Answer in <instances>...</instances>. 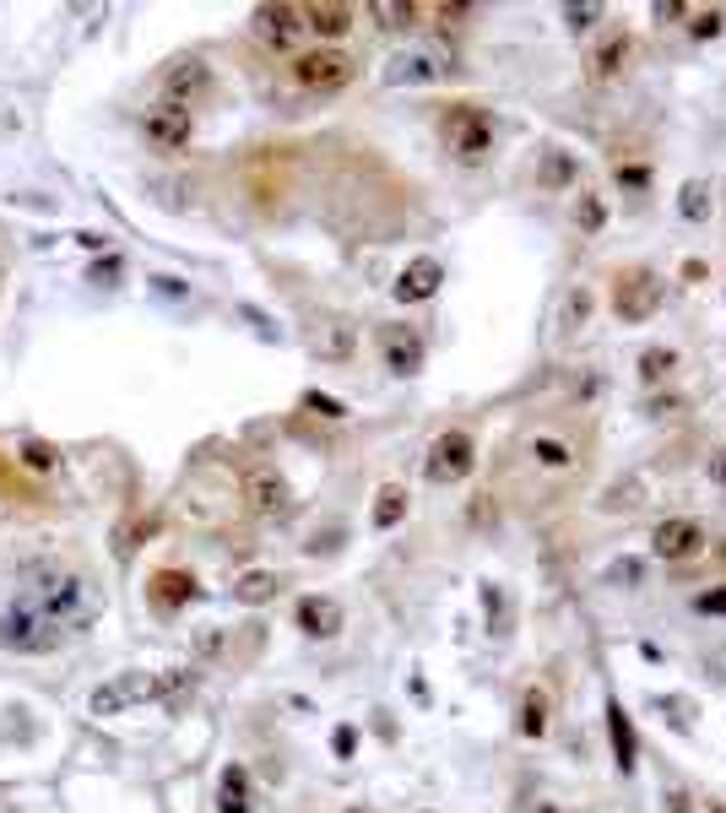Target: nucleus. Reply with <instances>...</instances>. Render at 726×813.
I'll return each instance as SVG.
<instances>
[{
  "label": "nucleus",
  "mask_w": 726,
  "mask_h": 813,
  "mask_svg": "<svg viewBox=\"0 0 726 813\" xmlns=\"http://www.w3.org/2000/svg\"><path fill=\"white\" fill-rule=\"evenodd\" d=\"M104 608L98 586L66 565H22V586L11 608L0 613V646L6 650H49L66 635L87 629Z\"/></svg>",
  "instance_id": "obj_1"
},
{
  "label": "nucleus",
  "mask_w": 726,
  "mask_h": 813,
  "mask_svg": "<svg viewBox=\"0 0 726 813\" xmlns=\"http://www.w3.org/2000/svg\"><path fill=\"white\" fill-rule=\"evenodd\" d=\"M493 136H499V125H493V115L478 109V104H450V109H444L440 141H444V153L461 163V168H478V163H488V153H493Z\"/></svg>",
  "instance_id": "obj_2"
},
{
  "label": "nucleus",
  "mask_w": 726,
  "mask_h": 813,
  "mask_svg": "<svg viewBox=\"0 0 726 813\" xmlns=\"http://www.w3.org/2000/svg\"><path fill=\"white\" fill-rule=\"evenodd\" d=\"M472 467H478V445H472V434H461V429H444L440 440L429 445V456H423V478L434 488L467 483Z\"/></svg>",
  "instance_id": "obj_3"
},
{
  "label": "nucleus",
  "mask_w": 726,
  "mask_h": 813,
  "mask_svg": "<svg viewBox=\"0 0 726 813\" xmlns=\"http://www.w3.org/2000/svg\"><path fill=\"white\" fill-rule=\"evenodd\" d=\"M287 71H293V81H298L304 92H336V87L353 81V55H342V49L321 43V49H304Z\"/></svg>",
  "instance_id": "obj_4"
},
{
  "label": "nucleus",
  "mask_w": 726,
  "mask_h": 813,
  "mask_svg": "<svg viewBox=\"0 0 726 813\" xmlns=\"http://www.w3.org/2000/svg\"><path fill=\"white\" fill-rule=\"evenodd\" d=\"M168 689L163 678H153V673H120V678H109V684H98V689L87 694V716H120L125 705H141V699H158V694Z\"/></svg>",
  "instance_id": "obj_5"
},
{
  "label": "nucleus",
  "mask_w": 726,
  "mask_h": 813,
  "mask_svg": "<svg viewBox=\"0 0 726 813\" xmlns=\"http://www.w3.org/2000/svg\"><path fill=\"white\" fill-rule=\"evenodd\" d=\"M661 310V277L656 272H629V277H618V287H612V315L624 325H640V321H650Z\"/></svg>",
  "instance_id": "obj_6"
},
{
  "label": "nucleus",
  "mask_w": 726,
  "mask_h": 813,
  "mask_svg": "<svg viewBox=\"0 0 726 813\" xmlns=\"http://www.w3.org/2000/svg\"><path fill=\"white\" fill-rule=\"evenodd\" d=\"M699 548H705V527H699V521H688V516H673V521H661V527L650 531V554H656V559H667V565L694 559Z\"/></svg>",
  "instance_id": "obj_7"
},
{
  "label": "nucleus",
  "mask_w": 726,
  "mask_h": 813,
  "mask_svg": "<svg viewBox=\"0 0 726 813\" xmlns=\"http://www.w3.org/2000/svg\"><path fill=\"white\" fill-rule=\"evenodd\" d=\"M206 87H212V71H206L202 60H179V66L163 71V104L196 109V98H206Z\"/></svg>",
  "instance_id": "obj_8"
},
{
  "label": "nucleus",
  "mask_w": 726,
  "mask_h": 813,
  "mask_svg": "<svg viewBox=\"0 0 726 813\" xmlns=\"http://www.w3.org/2000/svg\"><path fill=\"white\" fill-rule=\"evenodd\" d=\"M141 130H147V141H153L158 153H174V147H185V141H190V109L153 104V109L141 115Z\"/></svg>",
  "instance_id": "obj_9"
},
{
  "label": "nucleus",
  "mask_w": 726,
  "mask_h": 813,
  "mask_svg": "<svg viewBox=\"0 0 726 813\" xmlns=\"http://www.w3.org/2000/svg\"><path fill=\"white\" fill-rule=\"evenodd\" d=\"M444 77V60L434 49H402V55H391V66H385V81L391 87H429V81Z\"/></svg>",
  "instance_id": "obj_10"
},
{
  "label": "nucleus",
  "mask_w": 726,
  "mask_h": 813,
  "mask_svg": "<svg viewBox=\"0 0 726 813\" xmlns=\"http://www.w3.org/2000/svg\"><path fill=\"white\" fill-rule=\"evenodd\" d=\"M255 33L277 49H293L304 39V6H255Z\"/></svg>",
  "instance_id": "obj_11"
},
{
  "label": "nucleus",
  "mask_w": 726,
  "mask_h": 813,
  "mask_svg": "<svg viewBox=\"0 0 726 813\" xmlns=\"http://www.w3.org/2000/svg\"><path fill=\"white\" fill-rule=\"evenodd\" d=\"M380 353H385L391 374H418L423 369V336L412 325H385L380 331Z\"/></svg>",
  "instance_id": "obj_12"
},
{
  "label": "nucleus",
  "mask_w": 726,
  "mask_h": 813,
  "mask_svg": "<svg viewBox=\"0 0 726 813\" xmlns=\"http://www.w3.org/2000/svg\"><path fill=\"white\" fill-rule=\"evenodd\" d=\"M440 283H444V266L434 261V255H418V261H406L402 266V277H396V298L402 304H423V298H434L440 293Z\"/></svg>",
  "instance_id": "obj_13"
},
{
  "label": "nucleus",
  "mask_w": 726,
  "mask_h": 813,
  "mask_svg": "<svg viewBox=\"0 0 726 813\" xmlns=\"http://www.w3.org/2000/svg\"><path fill=\"white\" fill-rule=\"evenodd\" d=\"M244 499H249V510H255V516H287V505H293V493H287V483H283V472H272V467L249 472V483H244Z\"/></svg>",
  "instance_id": "obj_14"
},
{
  "label": "nucleus",
  "mask_w": 726,
  "mask_h": 813,
  "mask_svg": "<svg viewBox=\"0 0 726 813\" xmlns=\"http://www.w3.org/2000/svg\"><path fill=\"white\" fill-rule=\"evenodd\" d=\"M310 347H315V359H331V364H342V359H353V353H359V331H353V321L331 315V321L315 325Z\"/></svg>",
  "instance_id": "obj_15"
},
{
  "label": "nucleus",
  "mask_w": 726,
  "mask_h": 813,
  "mask_svg": "<svg viewBox=\"0 0 726 813\" xmlns=\"http://www.w3.org/2000/svg\"><path fill=\"white\" fill-rule=\"evenodd\" d=\"M185 603H196V580L185 569H158L153 575V608L168 613V608H185Z\"/></svg>",
  "instance_id": "obj_16"
},
{
  "label": "nucleus",
  "mask_w": 726,
  "mask_h": 813,
  "mask_svg": "<svg viewBox=\"0 0 726 813\" xmlns=\"http://www.w3.org/2000/svg\"><path fill=\"white\" fill-rule=\"evenodd\" d=\"M298 629L315 635V640H331V635L342 629V608H336L331 597H304V603H298Z\"/></svg>",
  "instance_id": "obj_17"
},
{
  "label": "nucleus",
  "mask_w": 726,
  "mask_h": 813,
  "mask_svg": "<svg viewBox=\"0 0 726 813\" xmlns=\"http://www.w3.org/2000/svg\"><path fill=\"white\" fill-rule=\"evenodd\" d=\"M516 727H521V737H531V743L548 737V727H553V699H548V689L531 684V689L521 694V722H516Z\"/></svg>",
  "instance_id": "obj_18"
},
{
  "label": "nucleus",
  "mask_w": 726,
  "mask_h": 813,
  "mask_svg": "<svg viewBox=\"0 0 726 813\" xmlns=\"http://www.w3.org/2000/svg\"><path fill=\"white\" fill-rule=\"evenodd\" d=\"M347 28H353V6H304V33L342 39Z\"/></svg>",
  "instance_id": "obj_19"
},
{
  "label": "nucleus",
  "mask_w": 726,
  "mask_h": 813,
  "mask_svg": "<svg viewBox=\"0 0 726 813\" xmlns=\"http://www.w3.org/2000/svg\"><path fill=\"white\" fill-rule=\"evenodd\" d=\"M607 732H612V760L618 771H635V727H629V711L612 699L607 705Z\"/></svg>",
  "instance_id": "obj_20"
},
{
  "label": "nucleus",
  "mask_w": 726,
  "mask_h": 813,
  "mask_svg": "<svg viewBox=\"0 0 726 813\" xmlns=\"http://www.w3.org/2000/svg\"><path fill=\"white\" fill-rule=\"evenodd\" d=\"M217 813H249V775L239 765H228L217 781Z\"/></svg>",
  "instance_id": "obj_21"
},
{
  "label": "nucleus",
  "mask_w": 726,
  "mask_h": 813,
  "mask_svg": "<svg viewBox=\"0 0 726 813\" xmlns=\"http://www.w3.org/2000/svg\"><path fill=\"white\" fill-rule=\"evenodd\" d=\"M629 49H635V43H629V33H612V39L597 49V60H591V77H597V81H612L618 71H624V66H629Z\"/></svg>",
  "instance_id": "obj_22"
},
{
  "label": "nucleus",
  "mask_w": 726,
  "mask_h": 813,
  "mask_svg": "<svg viewBox=\"0 0 726 813\" xmlns=\"http://www.w3.org/2000/svg\"><path fill=\"white\" fill-rule=\"evenodd\" d=\"M569 217H575V228H580V234H602V228H607V202L597 196V190H580L575 206H569Z\"/></svg>",
  "instance_id": "obj_23"
},
{
  "label": "nucleus",
  "mask_w": 726,
  "mask_h": 813,
  "mask_svg": "<svg viewBox=\"0 0 726 813\" xmlns=\"http://www.w3.org/2000/svg\"><path fill=\"white\" fill-rule=\"evenodd\" d=\"M406 521V488H380V493H374V527L380 531H391V527H402Z\"/></svg>",
  "instance_id": "obj_24"
},
{
  "label": "nucleus",
  "mask_w": 726,
  "mask_h": 813,
  "mask_svg": "<svg viewBox=\"0 0 726 813\" xmlns=\"http://www.w3.org/2000/svg\"><path fill=\"white\" fill-rule=\"evenodd\" d=\"M234 597L249 603V608H255V603H272V597H277V575H272V569H249V575H239Z\"/></svg>",
  "instance_id": "obj_25"
},
{
  "label": "nucleus",
  "mask_w": 726,
  "mask_h": 813,
  "mask_svg": "<svg viewBox=\"0 0 726 813\" xmlns=\"http://www.w3.org/2000/svg\"><path fill=\"white\" fill-rule=\"evenodd\" d=\"M531 461L548 467V472H565L569 461H575V450H569L565 440H553V434H537V440H531Z\"/></svg>",
  "instance_id": "obj_26"
},
{
  "label": "nucleus",
  "mask_w": 726,
  "mask_h": 813,
  "mask_svg": "<svg viewBox=\"0 0 726 813\" xmlns=\"http://www.w3.org/2000/svg\"><path fill=\"white\" fill-rule=\"evenodd\" d=\"M678 212H684L688 223H705L710 217V185L705 179H688L684 190H678Z\"/></svg>",
  "instance_id": "obj_27"
},
{
  "label": "nucleus",
  "mask_w": 726,
  "mask_h": 813,
  "mask_svg": "<svg viewBox=\"0 0 726 813\" xmlns=\"http://www.w3.org/2000/svg\"><path fill=\"white\" fill-rule=\"evenodd\" d=\"M673 369H678V353H673V347H646V353H640V380H646V385H661Z\"/></svg>",
  "instance_id": "obj_28"
},
{
  "label": "nucleus",
  "mask_w": 726,
  "mask_h": 813,
  "mask_svg": "<svg viewBox=\"0 0 726 813\" xmlns=\"http://www.w3.org/2000/svg\"><path fill=\"white\" fill-rule=\"evenodd\" d=\"M586 321H591V287H569L559 325H586Z\"/></svg>",
  "instance_id": "obj_29"
},
{
  "label": "nucleus",
  "mask_w": 726,
  "mask_h": 813,
  "mask_svg": "<svg viewBox=\"0 0 726 813\" xmlns=\"http://www.w3.org/2000/svg\"><path fill=\"white\" fill-rule=\"evenodd\" d=\"M569 179H575V163H569L565 153L553 147V153H548V168H542V185H553V190H565Z\"/></svg>",
  "instance_id": "obj_30"
},
{
  "label": "nucleus",
  "mask_w": 726,
  "mask_h": 813,
  "mask_svg": "<svg viewBox=\"0 0 726 813\" xmlns=\"http://www.w3.org/2000/svg\"><path fill=\"white\" fill-rule=\"evenodd\" d=\"M369 11L380 17V28H406V22L418 17V6H385V0H374Z\"/></svg>",
  "instance_id": "obj_31"
},
{
  "label": "nucleus",
  "mask_w": 726,
  "mask_h": 813,
  "mask_svg": "<svg viewBox=\"0 0 726 813\" xmlns=\"http://www.w3.org/2000/svg\"><path fill=\"white\" fill-rule=\"evenodd\" d=\"M607 580H612V586H640V580H646V565H640V559H618V565L607 569Z\"/></svg>",
  "instance_id": "obj_32"
},
{
  "label": "nucleus",
  "mask_w": 726,
  "mask_h": 813,
  "mask_svg": "<svg viewBox=\"0 0 726 813\" xmlns=\"http://www.w3.org/2000/svg\"><path fill=\"white\" fill-rule=\"evenodd\" d=\"M565 17H569V28H575V33H586V28H597L602 6H597V0H586V6H565Z\"/></svg>",
  "instance_id": "obj_33"
},
{
  "label": "nucleus",
  "mask_w": 726,
  "mask_h": 813,
  "mask_svg": "<svg viewBox=\"0 0 726 813\" xmlns=\"http://www.w3.org/2000/svg\"><path fill=\"white\" fill-rule=\"evenodd\" d=\"M722 28H726L722 11H694V39H716Z\"/></svg>",
  "instance_id": "obj_34"
},
{
  "label": "nucleus",
  "mask_w": 726,
  "mask_h": 813,
  "mask_svg": "<svg viewBox=\"0 0 726 813\" xmlns=\"http://www.w3.org/2000/svg\"><path fill=\"white\" fill-rule=\"evenodd\" d=\"M22 461H28L33 472H49V467H55V450H49V445H28V450H22Z\"/></svg>",
  "instance_id": "obj_35"
},
{
  "label": "nucleus",
  "mask_w": 726,
  "mask_h": 813,
  "mask_svg": "<svg viewBox=\"0 0 726 813\" xmlns=\"http://www.w3.org/2000/svg\"><path fill=\"white\" fill-rule=\"evenodd\" d=\"M694 608H699V613H726V586H722V591H699V597H694Z\"/></svg>",
  "instance_id": "obj_36"
},
{
  "label": "nucleus",
  "mask_w": 726,
  "mask_h": 813,
  "mask_svg": "<svg viewBox=\"0 0 726 813\" xmlns=\"http://www.w3.org/2000/svg\"><path fill=\"white\" fill-rule=\"evenodd\" d=\"M310 406H315V412H321V418H342V402H331V396H321V391H315V396H310Z\"/></svg>",
  "instance_id": "obj_37"
},
{
  "label": "nucleus",
  "mask_w": 726,
  "mask_h": 813,
  "mask_svg": "<svg viewBox=\"0 0 726 813\" xmlns=\"http://www.w3.org/2000/svg\"><path fill=\"white\" fill-rule=\"evenodd\" d=\"M353 743H359V737H353V727H336V754H342V760L353 754Z\"/></svg>",
  "instance_id": "obj_38"
},
{
  "label": "nucleus",
  "mask_w": 726,
  "mask_h": 813,
  "mask_svg": "<svg viewBox=\"0 0 726 813\" xmlns=\"http://www.w3.org/2000/svg\"><path fill=\"white\" fill-rule=\"evenodd\" d=\"M618 185H635L640 190L646 185V168H618Z\"/></svg>",
  "instance_id": "obj_39"
},
{
  "label": "nucleus",
  "mask_w": 726,
  "mask_h": 813,
  "mask_svg": "<svg viewBox=\"0 0 726 813\" xmlns=\"http://www.w3.org/2000/svg\"><path fill=\"white\" fill-rule=\"evenodd\" d=\"M710 478H716V483H726V450L716 456V461H710Z\"/></svg>",
  "instance_id": "obj_40"
},
{
  "label": "nucleus",
  "mask_w": 726,
  "mask_h": 813,
  "mask_svg": "<svg viewBox=\"0 0 726 813\" xmlns=\"http://www.w3.org/2000/svg\"><path fill=\"white\" fill-rule=\"evenodd\" d=\"M347 813H369V809H347Z\"/></svg>",
  "instance_id": "obj_41"
}]
</instances>
